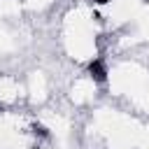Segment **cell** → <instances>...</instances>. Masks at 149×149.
Returning <instances> with one entry per match:
<instances>
[{
	"instance_id": "6da1fadb",
	"label": "cell",
	"mask_w": 149,
	"mask_h": 149,
	"mask_svg": "<svg viewBox=\"0 0 149 149\" xmlns=\"http://www.w3.org/2000/svg\"><path fill=\"white\" fill-rule=\"evenodd\" d=\"M88 74H91L95 81H105V79H107V68H105V63H102L100 58H93V61L88 63Z\"/></svg>"
},
{
	"instance_id": "7a4b0ae2",
	"label": "cell",
	"mask_w": 149,
	"mask_h": 149,
	"mask_svg": "<svg viewBox=\"0 0 149 149\" xmlns=\"http://www.w3.org/2000/svg\"><path fill=\"white\" fill-rule=\"evenodd\" d=\"M33 130H35V133H40V135H47V128H44V126H40V123H35V126H33Z\"/></svg>"
},
{
	"instance_id": "3957f363",
	"label": "cell",
	"mask_w": 149,
	"mask_h": 149,
	"mask_svg": "<svg viewBox=\"0 0 149 149\" xmlns=\"http://www.w3.org/2000/svg\"><path fill=\"white\" fill-rule=\"evenodd\" d=\"M95 2H100V5H105V2H109V0H95Z\"/></svg>"
}]
</instances>
